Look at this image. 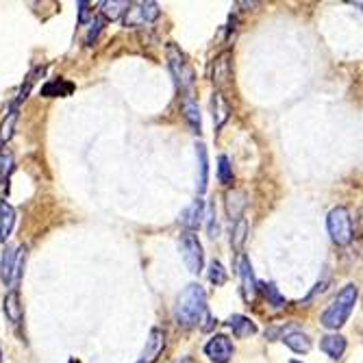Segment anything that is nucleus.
Returning a JSON list of instances; mask_svg holds the SVG:
<instances>
[{"label":"nucleus","instance_id":"f257e3e1","mask_svg":"<svg viewBox=\"0 0 363 363\" xmlns=\"http://www.w3.org/2000/svg\"><path fill=\"white\" fill-rule=\"evenodd\" d=\"M207 311V291L203 285L198 283H189L177 298L174 305V320L179 326H196L198 322L203 320Z\"/></svg>","mask_w":363,"mask_h":363},{"label":"nucleus","instance_id":"f03ea898","mask_svg":"<svg viewBox=\"0 0 363 363\" xmlns=\"http://www.w3.org/2000/svg\"><path fill=\"white\" fill-rule=\"evenodd\" d=\"M357 298H359V287L354 283L344 285L342 291L333 298V303L328 305L326 311L322 313V318H320L322 326L331 328V331L342 328L348 322V318H350V313H352V309L357 305Z\"/></svg>","mask_w":363,"mask_h":363},{"label":"nucleus","instance_id":"7ed1b4c3","mask_svg":"<svg viewBox=\"0 0 363 363\" xmlns=\"http://www.w3.org/2000/svg\"><path fill=\"white\" fill-rule=\"evenodd\" d=\"M326 228L328 235L337 246H348L354 240V230H352V218L346 207H335L328 211L326 218Z\"/></svg>","mask_w":363,"mask_h":363},{"label":"nucleus","instance_id":"20e7f679","mask_svg":"<svg viewBox=\"0 0 363 363\" xmlns=\"http://www.w3.org/2000/svg\"><path fill=\"white\" fill-rule=\"evenodd\" d=\"M168 65H170V72L179 85V89L189 96V89L194 85V70H191V65L187 61V57L181 52L179 46L174 44H168Z\"/></svg>","mask_w":363,"mask_h":363},{"label":"nucleus","instance_id":"39448f33","mask_svg":"<svg viewBox=\"0 0 363 363\" xmlns=\"http://www.w3.org/2000/svg\"><path fill=\"white\" fill-rule=\"evenodd\" d=\"M161 16V9L152 0H140V3H130L124 11V26L126 28H140L146 24H152Z\"/></svg>","mask_w":363,"mask_h":363},{"label":"nucleus","instance_id":"423d86ee","mask_svg":"<svg viewBox=\"0 0 363 363\" xmlns=\"http://www.w3.org/2000/svg\"><path fill=\"white\" fill-rule=\"evenodd\" d=\"M181 255H183V261H185V266L191 274H198L203 270V266H205L203 244L196 233H191V230H185V233L181 235Z\"/></svg>","mask_w":363,"mask_h":363},{"label":"nucleus","instance_id":"0eeeda50","mask_svg":"<svg viewBox=\"0 0 363 363\" xmlns=\"http://www.w3.org/2000/svg\"><path fill=\"white\" fill-rule=\"evenodd\" d=\"M209 79L218 87V91H222L224 87L230 85V79H233V65H230V52L228 50L213 59L211 70H209Z\"/></svg>","mask_w":363,"mask_h":363},{"label":"nucleus","instance_id":"6e6552de","mask_svg":"<svg viewBox=\"0 0 363 363\" xmlns=\"http://www.w3.org/2000/svg\"><path fill=\"white\" fill-rule=\"evenodd\" d=\"M205 354L213 363H228L230 357H233V342H230L226 335H213L205 344Z\"/></svg>","mask_w":363,"mask_h":363},{"label":"nucleus","instance_id":"1a4fd4ad","mask_svg":"<svg viewBox=\"0 0 363 363\" xmlns=\"http://www.w3.org/2000/svg\"><path fill=\"white\" fill-rule=\"evenodd\" d=\"M163 346H166V335H163L161 328H152L148 340H146L142 359L138 363H155L159 359V354L163 352Z\"/></svg>","mask_w":363,"mask_h":363},{"label":"nucleus","instance_id":"9d476101","mask_svg":"<svg viewBox=\"0 0 363 363\" xmlns=\"http://www.w3.org/2000/svg\"><path fill=\"white\" fill-rule=\"evenodd\" d=\"M179 222H181L187 230H191V233H194L196 228H201L203 222H205V201H201V198H198V201H194V203L181 213Z\"/></svg>","mask_w":363,"mask_h":363},{"label":"nucleus","instance_id":"9b49d317","mask_svg":"<svg viewBox=\"0 0 363 363\" xmlns=\"http://www.w3.org/2000/svg\"><path fill=\"white\" fill-rule=\"evenodd\" d=\"M240 279H242V291H244V298L250 303L255 301L257 296V279H255V272H252V266H250V259L248 257H240Z\"/></svg>","mask_w":363,"mask_h":363},{"label":"nucleus","instance_id":"f8f14e48","mask_svg":"<svg viewBox=\"0 0 363 363\" xmlns=\"http://www.w3.org/2000/svg\"><path fill=\"white\" fill-rule=\"evenodd\" d=\"M3 309H5V315L7 320L18 326L24 318V307H22V298H20V291L18 289H9V294L5 296V303H3Z\"/></svg>","mask_w":363,"mask_h":363},{"label":"nucleus","instance_id":"ddd939ff","mask_svg":"<svg viewBox=\"0 0 363 363\" xmlns=\"http://www.w3.org/2000/svg\"><path fill=\"white\" fill-rule=\"evenodd\" d=\"M224 205H226L228 218L233 220V222H238V220L242 218L246 205H248V203H246V194L240 191V189H230V191H226V196H224Z\"/></svg>","mask_w":363,"mask_h":363},{"label":"nucleus","instance_id":"4468645a","mask_svg":"<svg viewBox=\"0 0 363 363\" xmlns=\"http://www.w3.org/2000/svg\"><path fill=\"white\" fill-rule=\"evenodd\" d=\"M13 226H16V209L7 201H0V242L3 244H7L9 235L13 233Z\"/></svg>","mask_w":363,"mask_h":363},{"label":"nucleus","instance_id":"2eb2a0df","mask_svg":"<svg viewBox=\"0 0 363 363\" xmlns=\"http://www.w3.org/2000/svg\"><path fill=\"white\" fill-rule=\"evenodd\" d=\"M181 111H183V118L187 120V124L191 126L194 133H201V128H203V122H201V109H198V103L194 101L191 96H183Z\"/></svg>","mask_w":363,"mask_h":363},{"label":"nucleus","instance_id":"dca6fc26","mask_svg":"<svg viewBox=\"0 0 363 363\" xmlns=\"http://www.w3.org/2000/svg\"><path fill=\"white\" fill-rule=\"evenodd\" d=\"M196 157H198V183H196V189H198V194H205L207 179H209V161H207V146L205 144H196Z\"/></svg>","mask_w":363,"mask_h":363},{"label":"nucleus","instance_id":"f3484780","mask_svg":"<svg viewBox=\"0 0 363 363\" xmlns=\"http://www.w3.org/2000/svg\"><path fill=\"white\" fill-rule=\"evenodd\" d=\"M228 326H230V331H233V335L238 340H244V337H250V335L257 333V324L246 315H230Z\"/></svg>","mask_w":363,"mask_h":363},{"label":"nucleus","instance_id":"a211bd4d","mask_svg":"<svg viewBox=\"0 0 363 363\" xmlns=\"http://www.w3.org/2000/svg\"><path fill=\"white\" fill-rule=\"evenodd\" d=\"M320 348H322V352H326L331 359H340L346 352V340L342 335H337V333L324 335L320 340Z\"/></svg>","mask_w":363,"mask_h":363},{"label":"nucleus","instance_id":"6ab92c4d","mask_svg":"<svg viewBox=\"0 0 363 363\" xmlns=\"http://www.w3.org/2000/svg\"><path fill=\"white\" fill-rule=\"evenodd\" d=\"M283 342H285V346L291 348L296 354H305V352L311 350V340H309V335L303 333V331H291V333L283 335Z\"/></svg>","mask_w":363,"mask_h":363},{"label":"nucleus","instance_id":"aec40b11","mask_svg":"<svg viewBox=\"0 0 363 363\" xmlns=\"http://www.w3.org/2000/svg\"><path fill=\"white\" fill-rule=\"evenodd\" d=\"M16 255H18V248L9 246V244L3 250V255H0V279H3L5 285H9V281H11L13 266H16Z\"/></svg>","mask_w":363,"mask_h":363},{"label":"nucleus","instance_id":"412c9836","mask_svg":"<svg viewBox=\"0 0 363 363\" xmlns=\"http://www.w3.org/2000/svg\"><path fill=\"white\" fill-rule=\"evenodd\" d=\"M211 107H213V122H216V128H222V124L228 120L230 116V105L224 98L222 91H216L213 94V101H211Z\"/></svg>","mask_w":363,"mask_h":363},{"label":"nucleus","instance_id":"4be33fe9","mask_svg":"<svg viewBox=\"0 0 363 363\" xmlns=\"http://www.w3.org/2000/svg\"><path fill=\"white\" fill-rule=\"evenodd\" d=\"M128 5H130L128 0H105V3H101V13H103L105 20L116 22L120 16H124Z\"/></svg>","mask_w":363,"mask_h":363},{"label":"nucleus","instance_id":"5701e85b","mask_svg":"<svg viewBox=\"0 0 363 363\" xmlns=\"http://www.w3.org/2000/svg\"><path fill=\"white\" fill-rule=\"evenodd\" d=\"M74 89L72 83H65L63 79H57V81H50L42 87V96L46 98H55V96H70Z\"/></svg>","mask_w":363,"mask_h":363},{"label":"nucleus","instance_id":"b1692460","mask_svg":"<svg viewBox=\"0 0 363 363\" xmlns=\"http://www.w3.org/2000/svg\"><path fill=\"white\" fill-rule=\"evenodd\" d=\"M26 255H28V248H26V246H20V248H18V255H16L13 274H11V281H9V285H7V287L18 289L20 279H22V272H24V266H26Z\"/></svg>","mask_w":363,"mask_h":363},{"label":"nucleus","instance_id":"393cba45","mask_svg":"<svg viewBox=\"0 0 363 363\" xmlns=\"http://www.w3.org/2000/svg\"><path fill=\"white\" fill-rule=\"evenodd\" d=\"M44 72H46V68H38V70H33L28 77H26V81L22 83V87H20V91H18V98H16V107L22 103V101H26L28 98V94H30V89H33V85L38 83V77H44Z\"/></svg>","mask_w":363,"mask_h":363},{"label":"nucleus","instance_id":"a878e982","mask_svg":"<svg viewBox=\"0 0 363 363\" xmlns=\"http://www.w3.org/2000/svg\"><path fill=\"white\" fill-rule=\"evenodd\" d=\"M16 122H18V107L11 105L5 122L0 124V142H9L13 138V128H16Z\"/></svg>","mask_w":363,"mask_h":363},{"label":"nucleus","instance_id":"bb28decb","mask_svg":"<svg viewBox=\"0 0 363 363\" xmlns=\"http://www.w3.org/2000/svg\"><path fill=\"white\" fill-rule=\"evenodd\" d=\"M257 291H261L263 296H266V301L274 307H283L285 305V298L279 294V289L272 285V283H257Z\"/></svg>","mask_w":363,"mask_h":363},{"label":"nucleus","instance_id":"cd10ccee","mask_svg":"<svg viewBox=\"0 0 363 363\" xmlns=\"http://www.w3.org/2000/svg\"><path fill=\"white\" fill-rule=\"evenodd\" d=\"M16 166V157L9 148H0V181L9 179V174L13 172Z\"/></svg>","mask_w":363,"mask_h":363},{"label":"nucleus","instance_id":"c85d7f7f","mask_svg":"<svg viewBox=\"0 0 363 363\" xmlns=\"http://www.w3.org/2000/svg\"><path fill=\"white\" fill-rule=\"evenodd\" d=\"M246 233H248V222L244 218H240L233 226V238H230V244H233V248L240 252L244 242H246Z\"/></svg>","mask_w":363,"mask_h":363},{"label":"nucleus","instance_id":"c756f323","mask_svg":"<svg viewBox=\"0 0 363 363\" xmlns=\"http://www.w3.org/2000/svg\"><path fill=\"white\" fill-rule=\"evenodd\" d=\"M218 181L222 185H230V183H233V168H230L226 155H220V159H218Z\"/></svg>","mask_w":363,"mask_h":363},{"label":"nucleus","instance_id":"7c9ffc66","mask_svg":"<svg viewBox=\"0 0 363 363\" xmlns=\"http://www.w3.org/2000/svg\"><path fill=\"white\" fill-rule=\"evenodd\" d=\"M209 281H211L216 287H220V285L226 283V270H224V266H222L220 261H211V263H209Z\"/></svg>","mask_w":363,"mask_h":363},{"label":"nucleus","instance_id":"2f4dec72","mask_svg":"<svg viewBox=\"0 0 363 363\" xmlns=\"http://www.w3.org/2000/svg\"><path fill=\"white\" fill-rule=\"evenodd\" d=\"M89 33L85 35V46H94V42H96V38H98V33H101V28H103V20L101 18H91L89 20Z\"/></svg>","mask_w":363,"mask_h":363},{"label":"nucleus","instance_id":"473e14b6","mask_svg":"<svg viewBox=\"0 0 363 363\" xmlns=\"http://www.w3.org/2000/svg\"><path fill=\"white\" fill-rule=\"evenodd\" d=\"M79 7H81V11H79V24H85L87 22V16H89V11H87L89 3H79Z\"/></svg>","mask_w":363,"mask_h":363},{"label":"nucleus","instance_id":"72a5a7b5","mask_svg":"<svg viewBox=\"0 0 363 363\" xmlns=\"http://www.w3.org/2000/svg\"><path fill=\"white\" fill-rule=\"evenodd\" d=\"M0 363H3V350H0Z\"/></svg>","mask_w":363,"mask_h":363},{"label":"nucleus","instance_id":"f704fd0d","mask_svg":"<svg viewBox=\"0 0 363 363\" xmlns=\"http://www.w3.org/2000/svg\"><path fill=\"white\" fill-rule=\"evenodd\" d=\"M291 363H298V361H291Z\"/></svg>","mask_w":363,"mask_h":363}]
</instances>
